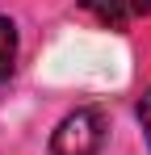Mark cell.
Instances as JSON below:
<instances>
[{
	"label": "cell",
	"instance_id": "6da1fadb",
	"mask_svg": "<svg viewBox=\"0 0 151 155\" xmlns=\"http://www.w3.org/2000/svg\"><path fill=\"white\" fill-rule=\"evenodd\" d=\"M105 134L109 126L101 109H72L50 134V155H101Z\"/></svg>",
	"mask_w": 151,
	"mask_h": 155
},
{
	"label": "cell",
	"instance_id": "7a4b0ae2",
	"mask_svg": "<svg viewBox=\"0 0 151 155\" xmlns=\"http://www.w3.org/2000/svg\"><path fill=\"white\" fill-rule=\"evenodd\" d=\"M80 4H84V13H92L109 29H122V25L151 13V0H80Z\"/></svg>",
	"mask_w": 151,
	"mask_h": 155
},
{
	"label": "cell",
	"instance_id": "3957f363",
	"mask_svg": "<svg viewBox=\"0 0 151 155\" xmlns=\"http://www.w3.org/2000/svg\"><path fill=\"white\" fill-rule=\"evenodd\" d=\"M13 63H17V25L0 17V80H8Z\"/></svg>",
	"mask_w": 151,
	"mask_h": 155
},
{
	"label": "cell",
	"instance_id": "277c9868",
	"mask_svg": "<svg viewBox=\"0 0 151 155\" xmlns=\"http://www.w3.org/2000/svg\"><path fill=\"white\" fill-rule=\"evenodd\" d=\"M139 126H143V134H147V143H151V88L139 97Z\"/></svg>",
	"mask_w": 151,
	"mask_h": 155
}]
</instances>
